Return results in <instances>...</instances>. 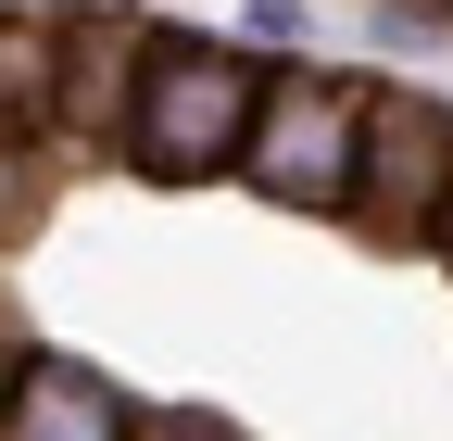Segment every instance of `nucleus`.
I'll return each instance as SVG.
<instances>
[{
    "label": "nucleus",
    "instance_id": "obj_1",
    "mask_svg": "<svg viewBox=\"0 0 453 441\" xmlns=\"http://www.w3.org/2000/svg\"><path fill=\"white\" fill-rule=\"evenodd\" d=\"M252 101H265L252 50H226V38H151L139 101H127V151L151 164V177H214V164H240Z\"/></svg>",
    "mask_w": 453,
    "mask_h": 441
},
{
    "label": "nucleus",
    "instance_id": "obj_2",
    "mask_svg": "<svg viewBox=\"0 0 453 441\" xmlns=\"http://www.w3.org/2000/svg\"><path fill=\"white\" fill-rule=\"evenodd\" d=\"M353 151H365V89H340V76H265L252 139H240V177L265 202L340 214L353 202Z\"/></svg>",
    "mask_w": 453,
    "mask_h": 441
},
{
    "label": "nucleus",
    "instance_id": "obj_3",
    "mask_svg": "<svg viewBox=\"0 0 453 441\" xmlns=\"http://www.w3.org/2000/svg\"><path fill=\"white\" fill-rule=\"evenodd\" d=\"M453 202V114L441 101H365V151H353V202L378 240H441Z\"/></svg>",
    "mask_w": 453,
    "mask_h": 441
},
{
    "label": "nucleus",
    "instance_id": "obj_4",
    "mask_svg": "<svg viewBox=\"0 0 453 441\" xmlns=\"http://www.w3.org/2000/svg\"><path fill=\"white\" fill-rule=\"evenodd\" d=\"M139 416L101 391L88 366L64 353H26V366H0V441H127Z\"/></svg>",
    "mask_w": 453,
    "mask_h": 441
},
{
    "label": "nucleus",
    "instance_id": "obj_5",
    "mask_svg": "<svg viewBox=\"0 0 453 441\" xmlns=\"http://www.w3.org/2000/svg\"><path fill=\"white\" fill-rule=\"evenodd\" d=\"M139 50H151V26H139V13H76V26H64V127H88V139H127Z\"/></svg>",
    "mask_w": 453,
    "mask_h": 441
},
{
    "label": "nucleus",
    "instance_id": "obj_6",
    "mask_svg": "<svg viewBox=\"0 0 453 441\" xmlns=\"http://www.w3.org/2000/svg\"><path fill=\"white\" fill-rule=\"evenodd\" d=\"M38 127H64V26L0 13V151H26Z\"/></svg>",
    "mask_w": 453,
    "mask_h": 441
},
{
    "label": "nucleus",
    "instance_id": "obj_7",
    "mask_svg": "<svg viewBox=\"0 0 453 441\" xmlns=\"http://www.w3.org/2000/svg\"><path fill=\"white\" fill-rule=\"evenodd\" d=\"M127 441H240V429H226V416H189V404H164V416H139Z\"/></svg>",
    "mask_w": 453,
    "mask_h": 441
},
{
    "label": "nucleus",
    "instance_id": "obj_8",
    "mask_svg": "<svg viewBox=\"0 0 453 441\" xmlns=\"http://www.w3.org/2000/svg\"><path fill=\"white\" fill-rule=\"evenodd\" d=\"M26 228V177H13V151H0V240Z\"/></svg>",
    "mask_w": 453,
    "mask_h": 441
},
{
    "label": "nucleus",
    "instance_id": "obj_9",
    "mask_svg": "<svg viewBox=\"0 0 453 441\" xmlns=\"http://www.w3.org/2000/svg\"><path fill=\"white\" fill-rule=\"evenodd\" d=\"M428 252H453V202H441V240H428Z\"/></svg>",
    "mask_w": 453,
    "mask_h": 441
}]
</instances>
